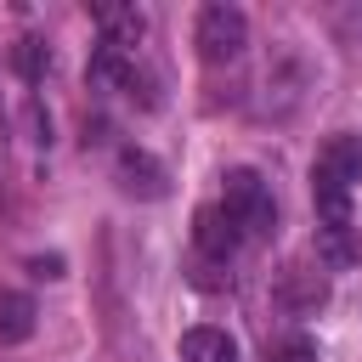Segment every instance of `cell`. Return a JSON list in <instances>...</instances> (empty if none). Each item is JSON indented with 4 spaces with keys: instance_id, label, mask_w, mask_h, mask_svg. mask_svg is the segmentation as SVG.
I'll return each mask as SVG.
<instances>
[{
    "instance_id": "8992f818",
    "label": "cell",
    "mask_w": 362,
    "mask_h": 362,
    "mask_svg": "<svg viewBox=\"0 0 362 362\" xmlns=\"http://www.w3.org/2000/svg\"><path fill=\"white\" fill-rule=\"evenodd\" d=\"M90 17L102 28V45H113V51H136L141 34H147V11L141 6H96Z\"/></svg>"
},
{
    "instance_id": "5b68a950",
    "label": "cell",
    "mask_w": 362,
    "mask_h": 362,
    "mask_svg": "<svg viewBox=\"0 0 362 362\" xmlns=\"http://www.w3.org/2000/svg\"><path fill=\"white\" fill-rule=\"evenodd\" d=\"M272 300H277L288 317H311V311L328 305V277H322L317 266H305V260H288V266L277 272V283H272Z\"/></svg>"
},
{
    "instance_id": "7c38bea8",
    "label": "cell",
    "mask_w": 362,
    "mask_h": 362,
    "mask_svg": "<svg viewBox=\"0 0 362 362\" xmlns=\"http://www.w3.org/2000/svg\"><path fill=\"white\" fill-rule=\"evenodd\" d=\"M34 300L17 294V288H0V345H23L34 334Z\"/></svg>"
},
{
    "instance_id": "277c9868",
    "label": "cell",
    "mask_w": 362,
    "mask_h": 362,
    "mask_svg": "<svg viewBox=\"0 0 362 362\" xmlns=\"http://www.w3.org/2000/svg\"><path fill=\"white\" fill-rule=\"evenodd\" d=\"M192 243H198V266L226 272V266H232V255L243 249V232L232 226V215H226L221 204H204V209L192 215Z\"/></svg>"
},
{
    "instance_id": "8fae6325",
    "label": "cell",
    "mask_w": 362,
    "mask_h": 362,
    "mask_svg": "<svg viewBox=\"0 0 362 362\" xmlns=\"http://www.w3.org/2000/svg\"><path fill=\"white\" fill-rule=\"evenodd\" d=\"M181 362H238V339L226 328H187L181 334Z\"/></svg>"
},
{
    "instance_id": "5bb4252c",
    "label": "cell",
    "mask_w": 362,
    "mask_h": 362,
    "mask_svg": "<svg viewBox=\"0 0 362 362\" xmlns=\"http://www.w3.org/2000/svg\"><path fill=\"white\" fill-rule=\"evenodd\" d=\"M266 362H317V345L305 334H277L266 339Z\"/></svg>"
},
{
    "instance_id": "6da1fadb",
    "label": "cell",
    "mask_w": 362,
    "mask_h": 362,
    "mask_svg": "<svg viewBox=\"0 0 362 362\" xmlns=\"http://www.w3.org/2000/svg\"><path fill=\"white\" fill-rule=\"evenodd\" d=\"M221 209L232 215V226L243 232V243H266V238L277 232L272 187H266L255 170H226V181H221Z\"/></svg>"
},
{
    "instance_id": "7a4b0ae2",
    "label": "cell",
    "mask_w": 362,
    "mask_h": 362,
    "mask_svg": "<svg viewBox=\"0 0 362 362\" xmlns=\"http://www.w3.org/2000/svg\"><path fill=\"white\" fill-rule=\"evenodd\" d=\"M85 74H90V90H102V96H124L136 107H158V79H153V68H141L136 51L96 45Z\"/></svg>"
},
{
    "instance_id": "52a82bcc",
    "label": "cell",
    "mask_w": 362,
    "mask_h": 362,
    "mask_svg": "<svg viewBox=\"0 0 362 362\" xmlns=\"http://www.w3.org/2000/svg\"><path fill=\"white\" fill-rule=\"evenodd\" d=\"M119 187L124 192H136V198H164V164L153 158V153H141V147H119Z\"/></svg>"
},
{
    "instance_id": "30bf717a",
    "label": "cell",
    "mask_w": 362,
    "mask_h": 362,
    "mask_svg": "<svg viewBox=\"0 0 362 362\" xmlns=\"http://www.w3.org/2000/svg\"><path fill=\"white\" fill-rule=\"evenodd\" d=\"M317 170H322V175H334V181H345V187H351V181H362V136H351V130H345V136H334V141L317 153Z\"/></svg>"
},
{
    "instance_id": "9c48e42d",
    "label": "cell",
    "mask_w": 362,
    "mask_h": 362,
    "mask_svg": "<svg viewBox=\"0 0 362 362\" xmlns=\"http://www.w3.org/2000/svg\"><path fill=\"white\" fill-rule=\"evenodd\" d=\"M311 204H317V226H351V187L311 170Z\"/></svg>"
},
{
    "instance_id": "ba28073f",
    "label": "cell",
    "mask_w": 362,
    "mask_h": 362,
    "mask_svg": "<svg viewBox=\"0 0 362 362\" xmlns=\"http://www.w3.org/2000/svg\"><path fill=\"white\" fill-rule=\"evenodd\" d=\"M317 260L345 272V266H362V226H317Z\"/></svg>"
},
{
    "instance_id": "3957f363",
    "label": "cell",
    "mask_w": 362,
    "mask_h": 362,
    "mask_svg": "<svg viewBox=\"0 0 362 362\" xmlns=\"http://www.w3.org/2000/svg\"><path fill=\"white\" fill-rule=\"evenodd\" d=\"M192 40H198V57H204V62H232V57H243V45H249V17H243L238 6H204Z\"/></svg>"
},
{
    "instance_id": "4fadbf2b",
    "label": "cell",
    "mask_w": 362,
    "mask_h": 362,
    "mask_svg": "<svg viewBox=\"0 0 362 362\" xmlns=\"http://www.w3.org/2000/svg\"><path fill=\"white\" fill-rule=\"evenodd\" d=\"M11 68H17V79L40 85V79H45V68H51V45H45V40H34V34H23V40L11 45Z\"/></svg>"
}]
</instances>
